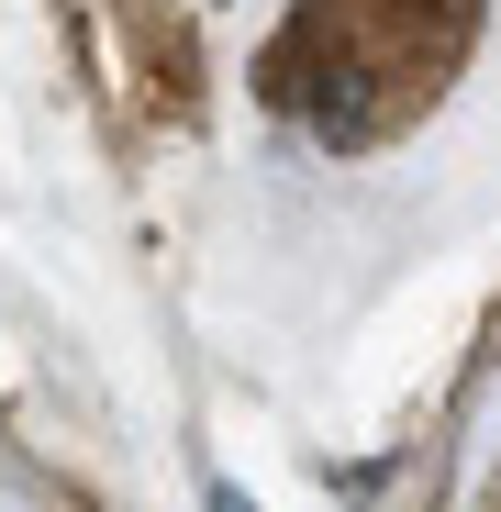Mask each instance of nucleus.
I'll return each instance as SVG.
<instances>
[{
	"mask_svg": "<svg viewBox=\"0 0 501 512\" xmlns=\"http://www.w3.org/2000/svg\"><path fill=\"white\" fill-rule=\"evenodd\" d=\"M212 512H245V501H234V490H223V501H212Z\"/></svg>",
	"mask_w": 501,
	"mask_h": 512,
	"instance_id": "1",
	"label": "nucleus"
}]
</instances>
